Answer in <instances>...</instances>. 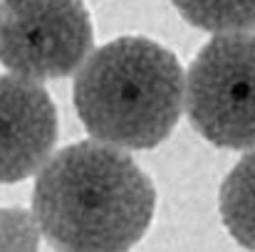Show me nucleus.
I'll use <instances>...</instances> for the list:
<instances>
[{
    "instance_id": "obj_8",
    "label": "nucleus",
    "mask_w": 255,
    "mask_h": 252,
    "mask_svg": "<svg viewBox=\"0 0 255 252\" xmlns=\"http://www.w3.org/2000/svg\"><path fill=\"white\" fill-rule=\"evenodd\" d=\"M40 223L25 208H0V252H40Z\"/></svg>"
},
{
    "instance_id": "obj_3",
    "label": "nucleus",
    "mask_w": 255,
    "mask_h": 252,
    "mask_svg": "<svg viewBox=\"0 0 255 252\" xmlns=\"http://www.w3.org/2000/svg\"><path fill=\"white\" fill-rule=\"evenodd\" d=\"M186 114L213 146L255 149V35H216L186 75Z\"/></svg>"
},
{
    "instance_id": "obj_6",
    "label": "nucleus",
    "mask_w": 255,
    "mask_h": 252,
    "mask_svg": "<svg viewBox=\"0 0 255 252\" xmlns=\"http://www.w3.org/2000/svg\"><path fill=\"white\" fill-rule=\"evenodd\" d=\"M218 208L231 238L255 252V151L246 154L221 183Z\"/></svg>"
},
{
    "instance_id": "obj_2",
    "label": "nucleus",
    "mask_w": 255,
    "mask_h": 252,
    "mask_svg": "<svg viewBox=\"0 0 255 252\" xmlns=\"http://www.w3.org/2000/svg\"><path fill=\"white\" fill-rule=\"evenodd\" d=\"M186 101L176 55L149 37H117L94 50L75 77L85 131L129 151L156 149L173 134Z\"/></svg>"
},
{
    "instance_id": "obj_7",
    "label": "nucleus",
    "mask_w": 255,
    "mask_h": 252,
    "mask_svg": "<svg viewBox=\"0 0 255 252\" xmlns=\"http://www.w3.org/2000/svg\"><path fill=\"white\" fill-rule=\"evenodd\" d=\"M181 17L206 32H251L255 30V0H171Z\"/></svg>"
},
{
    "instance_id": "obj_5",
    "label": "nucleus",
    "mask_w": 255,
    "mask_h": 252,
    "mask_svg": "<svg viewBox=\"0 0 255 252\" xmlns=\"http://www.w3.org/2000/svg\"><path fill=\"white\" fill-rule=\"evenodd\" d=\"M60 124L47 89L37 80L0 75V183L37 173L52 156Z\"/></svg>"
},
{
    "instance_id": "obj_4",
    "label": "nucleus",
    "mask_w": 255,
    "mask_h": 252,
    "mask_svg": "<svg viewBox=\"0 0 255 252\" xmlns=\"http://www.w3.org/2000/svg\"><path fill=\"white\" fill-rule=\"evenodd\" d=\"M94 47L82 0H0V65L30 80L77 72Z\"/></svg>"
},
{
    "instance_id": "obj_1",
    "label": "nucleus",
    "mask_w": 255,
    "mask_h": 252,
    "mask_svg": "<svg viewBox=\"0 0 255 252\" xmlns=\"http://www.w3.org/2000/svg\"><path fill=\"white\" fill-rule=\"evenodd\" d=\"M154 210L151 178L112 144L65 146L35 178L32 213L57 252H129Z\"/></svg>"
}]
</instances>
